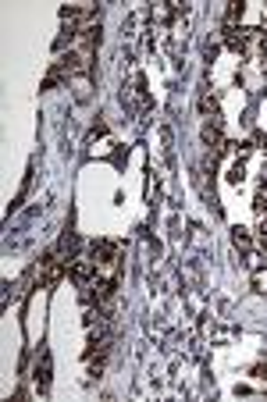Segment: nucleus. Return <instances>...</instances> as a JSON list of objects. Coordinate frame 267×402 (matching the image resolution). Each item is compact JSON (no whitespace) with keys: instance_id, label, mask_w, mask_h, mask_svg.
Listing matches in <instances>:
<instances>
[{"instance_id":"obj_6","label":"nucleus","mask_w":267,"mask_h":402,"mask_svg":"<svg viewBox=\"0 0 267 402\" xmlns=\"http://www.w3.org/2000/svg\"><path fill=\"white\" fill-rule=\"evenodd\" d=\"M253 377H260V381H267V367H253Z\"/></svg>"},{"instance_id":"obj_5","label":"nucleus","mask_w":267,"mask_h":402,"mask_svg":"<svg viewBox=\"0 0 267 402\" xmlns=\"http://www.w3.org/2000/svg\"><path fill=\"white\" fill-rule=\"evenodd\" d=\"M235 246H239V249H249V235H246V232H235Z\"/></svg>"},{"instance_id":"obj_2","label":"nucleus","mask_w":267,"mask_h":402,"mask_svg":"<svg viewBox=\"0 0 267 402\" xmlns=\"http://www.w3.org/2000/svg\"><path fill=\"white\" fill-rule=\"evenodd\" d=\"M93 260H96V264H114V260H118V246L107 242V239L93 242Z\"/></svg>"},{"instance_id":"obj_4","label":"nucleus","mask_w":267,"mask_h":402,"mask_svg":"<svg viewBox=\"0 0 267 402\" xmlns=\"http://www.w3.org/2000/svg\"><path fill=\"white\" fill-rule=\"evenodd\" d=\"M228 181H235V185H239V181H242V164H235V167H232V171H228Z\"/></svg>"},{"instance_id":"obj_3","label":"nucleus","mask_w":267,"mask_h":402,"mask_svg":"<svg viewBox=\"0 0 267 402\" xmlns=\"http://www.w3.org/2000/svg\"><path fill=\"white\" fill-rule=\"evenodd\" d=\"M36 384H40V395H47V388H50V352H43V359L36 363Z\"/></svg>"},{"instance_id":"obj_1","label":"nucleus","mask_w":267,"mask_h":402,"mask_svg":"<svg viewBox=\"0 0 267 402\" xmlns=\"http://www.w3.org/2000/svg\"><path fill=\"white\" fill-rule=\"evenodd\" d=\"M68 267H71V278L79 285H89L96 278V260H79V264H68Z\"/></svg>"}]
</instances>
